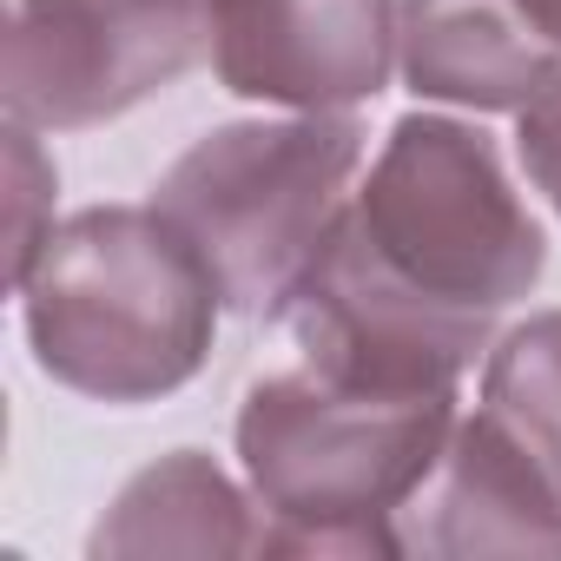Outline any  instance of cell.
<instances>
[{
  "label": "cell",
  "mask_w": 561,
  "mask_h": 561,
  "mask_svg": "<svg viewBox=\"0 0 561 561\" xmlns=\"http://www.w3.org/2000/svg\"><path fill=\"white\" fill-rule=\"evenodd\" d=\"M54 231V159L41 152V126L8 119V271L21 277Z\"/></svg>",
  "instance_id": "obj_12"
},
{
  "label": "cell",
  "mask_w": 561,
  "mask_h": 561,
  "mask_svg": "<svg viewBox=\"0 0 561 561\" xmlns=\"http://www.w3.org/2000/svg\"><path fill=\"white\" fill-rule=\"evenodd\" d=\"M403 554H561V508L515 443L476 410L449 430L423 489L397 508Z\"/></svg>",
  "instance_id": "obj_8"
},
{
  "label": "cell",
  "mask_w": 561,
  "mask_h": 561,
  "mask_svg": "<svg viewBox=\"0 0 561 561\" xmlns=\"http://www.w3.org/2000/svg\"><path fill=\"white\" fill-rule=\"evenodd\" d=\"M403 0H205L225 93L291 113H351L397 73Z\"/></svg>",
  "instance_id": "obj_7"
},
{
  "label": "cell",
  "mask_w": 561,
  "mask_h": 561,
  "mask_svg": "<svg viewBox=\"0 0 561 561\" xmlns=\"http://www.w3.org/2000/svg\"><path fill=\"white\" fill-rule=\"evenodd\" d=\"M211 47L205 0H21L8 27V119L80 133L133 113Z\"/></svg>",
  "instance_id": "obj_5"
},
{
  "label": "cell",
  "mask_w": 561,
  "mask_h": 561,
  "mask_svg": "<svg viewBox=\"0 0 561 561\" xmlns=\"http://www.w3.org/2000/svg\"><path fill=\"white\" fill-rule=\"evenodd\" d=\"M291 344L311 370L364 390H456L476 351H489L495 318L449 311L423 298L364 244V231L344 218L331 225L324 251L298 277V291L285 305Z\"/></svg>",
  "instance_id": "obj_6"
},
{
  "label": "cell",
  "mask_w": 561,
  "mask_h": 561,
  "mask_svg": "<svg viewBox=\"0 0 561 561\" xmlns=\"http://www.w3.org/2000/svg\"><path fill=\"white\" fill-rule=\"evenodd\" d=\"M364 165L351 113L238 119L192 139L152 185V211L192 244L231 318H285Z\"/></svg>",
  "instance_id": "obj_3"
},
{
  "label": "cell",
  "mask_w": 561,
  "mask_h": 561,
  "mask_svg": "<svg viewBox=\"0 0 561 561\" xmlns=\"http://www.w3.org/2000/svg\"><path fill=\"white\" fill-rule=\"evenodd\" d=\"M515 152H522V172L528 185L554 205L561 218V73L515 113Z\"/></svg>",
  "instance_id": "obj_13"
},
{
  "label": "cell",
  "mask_w": 561,
  "mask_h": 561,
  "mask_svg": "<svg viewBox=\"0 0 561 561\" xmlns=\"http://www.w3.org/2000/svg\"><path fill=\"white\" fill-rule=\"evenodd\" d=\"M397 67L416 100L522 113L561 73V47L528 21L522 0H403Z\"/></svg>",
  "instance_id": "obj_9"
},
{
  "label": "cell",
  "mask_w": 561,
  "mask_h": 561,
  "mask_svg": "<svg viewBox=\"0 0 561 561\" xmlns=\"http://www.w3.org/2000/svg\"><path fill=\"white\" fill-rule=\"evenodd\" d=\"M264 528L251 522V495L205 456L172 449L152 469H139L113 508L100 515L87 554L113 561H152V554H257Z\"/></svg>",
  "instance_id": "obj_10"
},
{
  "label": "cell",
  "mask_w": 561,
  "mask_h": 561,
  "mask_svg": "<svg viewBox=\"0 0 561 561\" xmlns=\"http://www.w3.org/2000/svg\"><path fill=\"white\" fill-rule=\"evenodd\" d=\"M34 364L93 403H159L211 357L218 291L152 205L60 218L14 277Z\"/></svg>",
  "instance_id": "obj_1"
},
{
  "label": "cell",
  "mask_w": 561,
  "mask_h": 561,
  "mask_svg": "<svg viewBox=\"0 0 561 561\" xmlns=\"http://www.w3.org/2000/svg\"><path fill=\"white\" fill-rule=\"evenodd\" d=\"M476 410L515 443V456L541 476V489L561 508V311L515 324L489 351Z\"/></svg>",
  "instance_id": "obj_11"
},
{
  "label": "cell",
  "mask_w": 561,
  "mask_h": 561,
  "mask_svg": "<svg viewBox=\"0 0 561 561\" xmlns=\"http://www.w3.org/2000/svg\"><path fill=\"white\" fill-rule=\"evenodd\" d=\"M522 8H528V21H535V27L561 47V0H522Z\"/></svg>",
  "instance_id": "obj_14"
},
{
  "label": "cell",
  "mask_w": 561,
  "mask_h": 561,
  "mask_svg": "<svg viewBox=\"0 0 561 561\" xmlns=\"http://www.w3.org/2000/svg\"><path fill=\"white\" fill-rule=\"evenodd\" d=\"M456 430V390H364L311 364L244 390L238 462L271 508L257 554H403L397 508L423 489Z\"/></svg>",
  "instance_id": "obj_2"
},
{
  "label": "cell",
  "mask_w": 561,
  "mask_h": 561,
  "mask_svg": "<svg viewBox=\"0 0 561 561\" xmlns=\"http://www.w3.org/2000/svg\"><path fill=\"white\" fill-rule=\"evenodd\" d=\"M364 244L423 298L502 318L548 271V238L482 126L410 113L390 126L364 192L351 198Z\"/></svg>",
  "instance_id": "obj_4"
}]
</instances>
